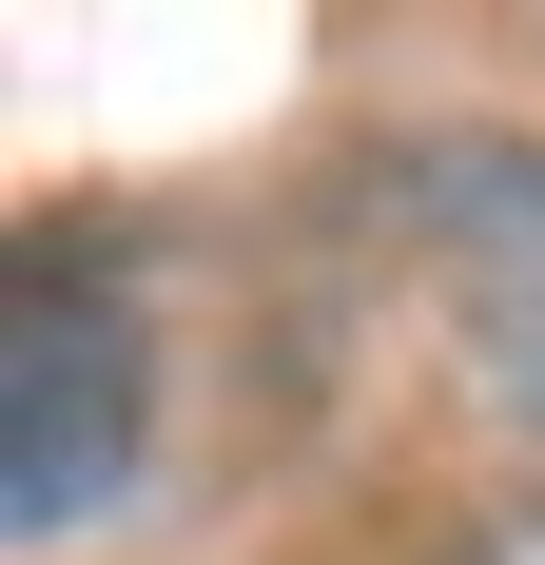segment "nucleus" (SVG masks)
<instances>
[{
	"mask_svg": "<svg viewBox=\"0 0 545 565\" xmlns=\"http://www.w3.org/2000/svg\"><path fill=\"white\" fill-rule=\"evenodd\" d=\"M506 565H545V546H506Z\"/></svg>",
	"mask_w": 545,
	"mask_h": 565,
	"instance_id": "obj_2",
	"label": "nucleus"
},
{
	"mask_svg": "<svg viewBox=\"0 0 545 565\" xmlns=\"http://www.w3.org/2000/svg\"><path fill=\"white\" fill-rule=\"evenodd\" d=\"M0 526L20 546H58V526L117 508V468H137V351H117V312L78 274H20V312H0Z\"/></svg>",
	"mask_w": 545,
	"mask_h": 565,
	"instance_id": "obj_1",
	"label": "nucleus"
}]
</instances>
